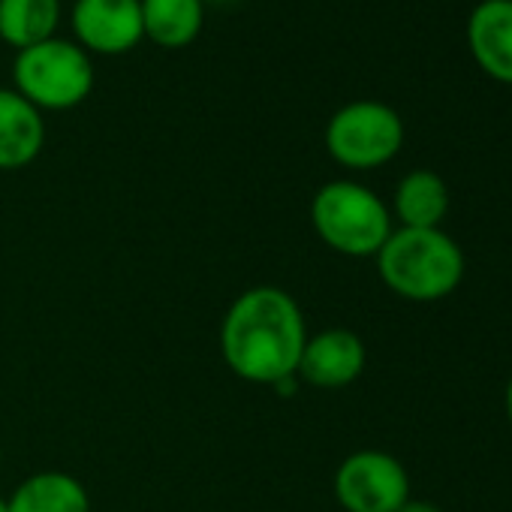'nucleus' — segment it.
Listing matches in <instances>:
<instances>
[{"label": "nucleus", "instance_id": "nucleus-2", "mask_svg": "<svg viewBox=\"0 0 512 512\" xmlns=\"http://www.w3.org/2000/svg\"><path fill=\"white\" fill-rule=\"evenodd\" d=\"M374 260L383 287L416 305L443 302L464 281V250L443 229L398 226Z\"/></svg>", "mask_w": 512, "mask_h": 512}, {"label": "nucleus", "instance_id": "nucleus-15", "mask_svg": "<svg viewBox=\"0 0 512 512\" xmlns=\"http://www.w3.org/2000/svg\"><path fill=\"white\" fill-rule=\"evenodd\" d=\"M398 512H443L437 503H431V500H416V497H410Z\"/></svg>", "mask_w": 512, "mask_h": 512}, {"label": "nucleus", "instance_id": "nucleus-3", "mask_svg": "<svg viewBox=\"0 0 512 512\" xmlns=\"http://www.w3.org/2000/svg\"><path fill=\"white\" fill-rule=\"evenodd\" d=\"M311 226L320 241L350 260H374L395 229L389 205L353 178L326 181L311 199Z\"/></svg>", "mask_w": 512, "mask_h": 512}, {"label": "nucleus", "instance_id": "nucleus-10", "mask_svg": "<svg viewBox=\"0 0 512 512\" xmlns=\"http://www.w3.org/2000/svg\"><path fill=\"white\" fill-rule=\"evenodd\" d=\"M46 148V118L16 88H0V172L31 166Z\"/></svg>", "mask_w": 512, "mask_h": 512}, {"label": "nucleus", "instance_id": "nucleus-17", "mask_svg": "<svg viewBox=\"0 0 512 512\" xmlns=\"http://www.w3.org/2000/svg\"><path fill=\"white\" fill-rule=\"evenodd\" d=\"M0 512H10V506H7V497L0 494Z\"/></svg>", "mask_w": 512, "mask_h": 512}, {"label": "nucleus", "instance_id": "nucleus-19", "mask_svg": "<svg viewBox=\"0 0 512 512\" xmlns=\"http://www.w3.org/2000/svg\"><path fill=\"white\" fill-rule=\"evenodd\" d=\"M0 464H4V449H0Z\"/></svg>", "mask_w": 512, "mask_h": 512}, {"label": "nucleus", "instance_id": "nucleus-13", "mask_svg": "<svg viewBox=\"0 0 512 512\" xmlns=\"http://www.w3.org/2000/svg\"><path fill=\"white\" fill-rule=\"evenodd\" d=\"M145 40L178 52L199 40L205 28V0H139Z\"/></svg>", "mask_w": 512, "mask_h": 512}, {"label": "nucleus", "instance_id": "nucleus-8", "mask_svg": "<svg viewBox=\"0 0 512 512\" xmlns=\"http://www.w3.org/2000/svg\"><path fill=\"white\" fill-rule=\"evenodd\" d=\"M368 365L365 341L353 329H323L317 335H308L296 380L314 386V389H347L353 386Z\"/></svg>", "mask_w": 512, "mask_h": 512}, {"label": "nucleus", "instance_id": "nucleus-11", "mask_svg": "<svg viewBox=\"0 0 512 512\" xmlns=\"http://www.w3.org/2000/svg\"><path fill=\"white\" fill-rule=\"evenodd\" d=\"M392 220L407 229H440L449 214V184L431 169L407 172L392 193Z\"/></svg>", "mask_w": 512, "mask_h": 512}, {"label": "nucleus", "instance_id": "nucleus-5", "mask_svg": "<svg viewBox=\"0 0 512 512\" xmlns=\"http://www.w3.org/2000/svg\"><path fill=\"white\" fill-rule=\"evenodd\" d=\"M323 142L338 166L353 172H371L401 154L404 121L389 103L353 100L329 118Z\"/></svg>", "mask_w": 512, "mask_h": 512}, {"label": "nucleus", "instance_id": "nucleus-7", "mask_svg": "<svg viewBox=\"0 0 512 512\" xmlns=\"http://www.w3.org/2000/svg\"><path fill=\"white\" fill-rule=\"evenodd\" d=\"M73 40L88 55H127L142 40V7L139 0H76L70 10Z\"/></svg>", "mask_w": 512, "mask_h": 512}, {"label": "nucleus", "instance_id": "nucleus-16", "mask_svg": "<svg viewBox=\"0 0 512 512\" xmlns=\"http://www.w3.org/2000/svg\"><path fill=\"white\" fill-rule=\"evenodd\" d=\"M506 416H509V422H512V377H509V383H506Z\"/></svg>", "mask_w": 512, "mask_h": 512}, {"label": "nucleus", "instance_id": "nucleus-18", "mask_svg": "<svg viewBox=\"0 0 512 512\" xmlns=\"http://www.w3.org/2000/svg\"><path fill=\"white\" fill-rule=\"evenodd\" d=\"M205 4H226V0H205Z\"/></svg>", "mask_w": 512, "mask_h": 512}, {"label": "nucleus", "instance_id": "nucleus-9", "mask_svg": "<svg viewBox=\"0 0 512 512\" xmlns=\"http://www.w3.org/2000/svg\"><path fill=\"white\" fill-rule=\"evenodd\" d=\"M467 49L485 76L512 85V0H482L473 7Z\"/></svg>", "mask_w": 512, "mask_h": 512}, {"label": "nucleus", "instance_id": "nucleus-1", "mask_svg": "<svg viewBox=\"0 0 512 512\" xmlns=\"http://www.w3.org/2000/svg\"><path fill=\"white\" fill-rule=\"evenodd\" d=\"M308 323L293 293L260 284L235 296L220 320L226 368L253 386H296Z\"/></svg>", "mask_w": 512, "mask_h": 512}, {"label": "nucleus", "instance_id": "nucleus-4", "mask_svg": "<svg viewBox=\"0 0 512 512\" xmlns=\"http://www.w3.org/2000/svg\"><path fill=\"white\" fill-rule=\"evenodd\" d=\"M94 85V58L76 40L52 37L46 43L16 52L13 88L43 115L70 112L82 106L94 94Z\"/></svg>", "mask_w": 512, "mask_h": 512}, {"label": "nucleus", "instance_id": "nucleus-12", "mask_svg": "<svg viewBox=\"0 0 512 512\" xmlns=\"http://www.w3.org/2000/svg\"><path fill=\"white\" fill-rule=\"evenodd\" d=\"M7 506L10 512H91V494L67 470H40L13 488Z\"/></svg>", "mask_w": 512, "mask_h": 512}, {"label": "nucleus", "instance_id": "nucleus-14", "mask_svg": "<svg viewBox=\"0 0 512 512\" xmlns=\"http://www.w3.org/2000/svg\"><path fill=\"white\" fill-rule=\"evenodd\" d=\"M61 0H0V40L16 52L58 37Z\"/></svg>", "mask_w": 512, "mask_h": 512}, {"label": "nucleus", "instance_id": "nucleus-6", "mask_svg": "<svg viewBox=\"0 0 512 512\" xmlns=\"http://www.w3.org/2000/svg\"><path fill=\"white\" fill-rule=\"evenodd\" d=\"M332 488L344 512H398L410 500V473L392 452L359 449L338 464Z\"/></svg>", "mask_w": 512, "mask_h": 512}]
</instances>
